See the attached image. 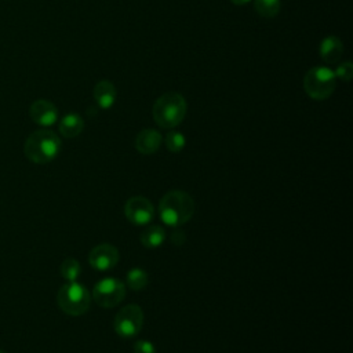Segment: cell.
Wrapping results in <instances>:
<instances>
[{"label":"cell","mask_w":353,"mask_h":353,"mask_svg":"<svg viewBox=\"0 0 353 353\" xmlns=\"http://www.w3.org/2000/svg\"><path fill=\"white\" fill-rule=\"evenodd\" d=\"M193 214L194 201L192 196L183 190H171L165 193L159 203L160 219L171 228L183 225Z\"/></svg>","instance_id":"cell-1"},{"label":"cell","mask_w":353,"mask_h":353,"mask_svg":"<svg viewBox=\"0 0 353 353\" xmlns=\"http://www.w3.org/2000/svg\"><path fill=\"white\" fill-rule=\"evenodd\" d=\"M59 137L50 130H37L32 132L23 145L25 156L36 164L52 161L61 152Z\"/></svg>","instance_id":"cell-2"},{"label":"cell","mask_w":353,"mask_h":353,"mask_svg":"<svg viewBox=\"0 0 353 353\" xmlns=\"http://www.w3.org/2000/svg\"><path fill=\"white\" fill-rule=\"evenodd\" d=\"M186 101L179 92H165L153 103L152 114L154 121L163 128H174L186 116Z\"/></svg>","instance_id":"cell-3"},{"label":"cell","mask_w":353,"mask_h":353,"mask_svg":"<svg viewBox=\"0 0 353 353\" xmlns=\"http://www.w3.org/2000/svg\"><path fill=\"white\" fill-rule=\"evenodd\" d=\"M57 302L63 313L69 316H81L90 307L91 295L83 284L68 281L59 288Z\"/></svg>","instance_id":"cell-4"},{"label":"cell","mask_w":353,"mask_h":353,"mask_svg":"<svg viewBox=\"0 0 353 353\" xmlns=\"http://www.w3.org/2000/svg\"><path fill=\"white\" fill-rule=\"evenodd\" d=\"M336 77L332 69L327 66H314L303 77L305 92L314 101H324L334 92Z\"/></svg>","instance_id":"cell-5"},{"label":"cell","mask_w":353,"mask_h":353,"mask_svg":"<svg viewBox=\"0 0 353 353\" xmlns=\"http://www.w3.org/2000/svg\"><path fill=\"white\" fill-rule=\"evenodd\" d=\"M142 325H143V312L138 305H127L121 307L113 321L116 334L125 339L138 335Z\"/></svg>","instance_id":"cell-6"},{"label":"cell","mask_w":353,"mask_h":353,"mask_svg":"<svg viewBox=\"0 0 353 353\" xmlns=\"http://www.w3.org/2000/svg\"><path fill=\"white\" fill-rule=\"evenodd\" d=\"M125 296V285L113 277H106L98 281L92 290V298L101 307H114Z\"/></svg>","instance_id":"cell-7"},{"label":"cell","mask_w":353,"mask_h":353,"mask_svg":"<svg viewBox=\"0 0 353 353\" xmlns=\"http://www.w3.org/2000/svg\"><path fill=\"white\" fill-rule=\"evenodd\" d=\"M124 214L131 223L137 226H145L153 219L154 208L146 197L134 196L127 200L124 205Z\"/></svg>","instance_id":"cell-8"},{"label":"cell","mask_w":353,"mask_h":353,"mask_svg":"<svg viewBox=\"0 0 353 353\" xmlns=\"http://www.w3.org/2000/svg\"><path fill=\"white\" fill-rule=\"evenodd\" d=\"M90 265L99 272H106L116 266L119 262V251L114 245L103 243L95 245L88 254Z\"/></svg>","instance_id":"cell-9"},{"label":"cell","mask_w":353,"mask_h":353,"mask_svg":"<svg viewBox=\"0 0 353 353\" xmlns=\"http://www.w3.org/2000/svg\"><path fill=\"white\" fill-rule=\"evenodd\" d=\"M29 116L36 124L50 127L58 120V109L47 99H36L29 108Z\"/></svg>","instance_id":"cell-10"},{"label":"cell","mask_w":353,"mask_h":353,"mask_svg":"<svg viewBox=\"0 0 353 353\" xmlns=\"http://www.w3.org/2000/svg\"><path fill=\"white\" fill-rule=\"evenodd\" d=\"M163 137L157 130L145 128L135 137V149L142 154H153L159 150Z\"/></svg>","instance_id":"cell-11"},{"label":"cell","mask_w":353,"mask_h":353,"mask_svg":"<svg viewBox=\"0 0 353 353\" xmlns=\"http://www.w3.org/2000/svg\"><path fill=\"white\" fill-rule=\"evenodd\" d=\"M116 87L108 80H102L94 87V99L101 109H110L116 102Z\"/></svg>","instance_id":"cell-12"},{"label":"cell","mask_w":353,"mask_h":353,"mask_svg":"<svg viewBox=\"0 0 353 353\" xmlns=\"http://www.w3.org/2000/svg\"><path fill=\"white\" fill-rule=\"evenodd\" d=\"M319 51L327 63H335L343 54V44L336 36H327L321 40Z\"/></svg>","instance_id":"cell-13"},{"label":"cell","mask_w":353,"mask_h":353,"mask_svg":"<svg viewBox=\"0 0 353 353\" xmlns=\"http://www.w3.org/2000/svg\"><path fill=\"white\" fill-rule=\"evenodd\" d=\"M84 128V120L77 113H69L62 117L59 123V132L65 138H74L80 135Z\"/></svg>","instance_id":"cell-14"},{"label":"cell","mask_w":353,"mask_h":353,"mask_svg":"<svg viewBox=\"0 0 353 353\" xmlns=\"http://www.w3.org/2000/svg\"><path fill=\"white\" fill-rule=\"evenodd\" d=\"M165 240V230L160 225H150L141 233V243L143 247L153 250L160 247Z\"/></svg>","instance_id":"cell-15"},{"label":"cell","mask_w":353,"mask_h":353,"mask_svg":"<svg viewBox=\"0 0 353 353\" xmlns=\"http://www.w3.org/2000/svg\"><path fill=\"white\" fill-rule=\"evenodd\" d=\"M280 0H254L255 11L263 18H273L280 12Z\"/></svg>","instance_id":"cell-16"},{"label":"cell","mask_w":353,"mask_h":353,"mask_svg":"<svg viewBox=\"0 0 353 353\" xmlns=\"http://www.w3.org/2000/svg\"><path fill=\"white\" fill-rule=\"evenodd\" d=\"M148 284V273L141 268H134L127 273V285L134 290L139 291L145 288Z\"/></svg>","instance_id":"cell-17"},{"label":"cell","mask_w":353,"mask_h":353,"mask_svg":"<svg viewBox=\"0 0 353 353\" xmlns=\"http://www.w3.org/2000/svg\"><path fill=\"white\" fill-rule=\"evenodd\" d=\"M81 273L80 263L74 258H66L61 263V274L66 281H76Z\"/></svg>","instance_id":"cell-18"},{"label":"cell","mask_w":353,"mask_h":353,"mask_svg":"<svg viewBox=\"0 0 353 353\" xmlns=\"http://www.w3.org/2000/svg\"><path fill=\"white\" fill-rule=\"evenodd\" d=\"M185 143H186V141H185V137L182 132L175 131V130H171L170 132H167L165 146L170 152H172V153L181 152L185 148Z\"/></svg>","instance_id":"cell-19"},{"label":"cell","mask_w":353,"mask_h":353,"mask_svg":"<svg viewBox=\"0 0 353 353\" xmlns=\"http://www.w3.org/2000/svg\"><path fill=\"white\" fill-rule=\"evenodd\" d=\"M334 73H335V77H336V79H341V80H343V81H349V80L352 79V74H353V65H352V62H349V61L342 62V63L334 70Z\"/></svg>","instance_id":"cell-20"},{"label":"cell","mask_w":353,"mask_h":353,"mask_svg":"<svg viewBox=\"0 0 353 353\" xmlns=\"http://www.w3.org/2000/svg\"><path fill=\"white\" fill-rule=\"evenodd\" d=\"M134 353H156L154 345L149 341H137L134 345Z\"/></svg>","instance_id":"cell-21"},{"label":"cell","mask_w":353,"mask_h":353,"mask_svg":"<svg viewBox=\"0 0 353 353\" xmlns=\"http://www.w3.org/2000/svg\"><path fill=\"white\" fill-rule=\"evenodd\" d=\"M233 4H236V6H245V4H248L251 0H230Z\"/></svg>","instance_id":"cell-22"},{"label":"cell","mask_w":353,"mask_h":353,"mask_svg":"<svg viewBox=\"0 0 353 353\" xmlns=\"http://www.w3.org/2000/svg\"><path fill=\"white\" fill-rule=\"evenodd\" d=\"M0 353H6V352H3V350H0Z\"/></svg>","instance_id":"cell-23"}]
</instances>
